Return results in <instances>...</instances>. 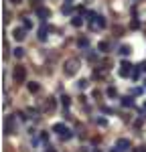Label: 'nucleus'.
Masks as SVG:
<instances>
[{"label": "nucleus", "instance_id": "0eeeda50", "mask_svg": "<svg viewBox=\"0 0 146 152\" xmlns=\"http://www.w3.org/2000/svg\"><path fill=\"white\" fill-rule=\"evenodd\" d=\"M14 39H16V41H23L24 39V28H16V31H14Z\"/></svg>", "mask_w": 146, "mask_h": 152}, {"label": "nucleus", "instance_id": "f03ea898", "mask_svg": "<svg viewBox=\"0 0 146 152\" xmlns=\"http://www.w3.org/2000/svg\"><path fill=\"white\" fill-rule=\"evenodd\" d=\"M128 73H132V65H130L128 61H124V63H122V69H120V75H124V77H126Z\"/></svg>", "mask_w": 146, "mask_h": 152}, {"label": "nucleus", "instance_id": "39448f33", "mask_svg": "<svg viewBox=\"0 0 146 152\" xmlns=\"http://www.w3.org/2000/svg\"><path fill=\"white\" fill-rule=\"evenodd\" d=\"M65 73H67V75H73V73H75V61H69V63L65 65Z\"/></svg>", "mask_w": 146, "mask_h": 152}, {"label": "nucleus", "instance_id": "f257e3e1", "mask_svg": "<svg viewBox=\"0 0 146 152\" xmlns=\"http://www.w3.org/2000/svg\"><path fill=\"white\" fill-rule=\"evenodd\" d=\"M12 75H14V81L16 83H24V79H26V69H24L23 65H16L14 71H12Z\"/></svg>", "mask_w": 146, "mask_h": 152}, {"label": "nucleus", "instance_id": "6e6552de", "mask_svg": "<svg viewBox=\"0 0 146 152\" xmlns=\"http://www.w3.org/2000/svg\"><path fill=\"white\" fill-rule=\"evenodd\" d=\"M97 49H99L101 53H106V51H108V49H110V45H108V43H106V41H104V43H99V45H97Z\"/></svg>", "mask_w": 146, "mask_h": 152}, {"label": "nucleus", "instance_id": "aec40b11", "mask_svg": "<svg viewBox=\"0 0 146 152\" xmlns=\"http://www.w3.org/2000/svg\"><path fill=\"white\" fill-rule=\"evenodd\" d=\"M112 152H120V150H112Z\"/></svg>", "mask_w": 146, "mask_h": 152}, {"label": "nucleus", "instance_id": "f3484780", "mask_svg": "<svg viewBox=\"0 0 146 152\" xmlns=\"http://www.w3.org/2000/svg\"><path fill=\"white\" fill-rule=\"evenodd\" d=\"M53 107H55V102L51 99V102H49V104H47V110H53Z\"/></svg>", "mask_w": 146, "mask_h": 152}, {"label": "nucleus", "instance_id": "4468645a", "mask_svg": "<svg viewBox=\"0 0 146 152\" xmlns=\"http://www.w3.org/2000/svg\"><path fill=\"white\" fill-rule=\"evenodd\" d=\"M120 53H122V55H128V53H130V47H122Z\"/></svg>", "mask_w": 146, "mask_h": 152}, {"label": "nucleus", "instance_id": "2eb2a0df", "mask_svg": "<svg viewBox=\"0 0 146 152\" xmlns=\"http://www.w3.org/2000/svg\"><path fill=\"white\" fill-rule=\"evenodd\" d=\"M97 24H99V26H106V20H104L101 16H97Z\"/></svg>", "mask_w": 146, "mask_h": 152}, {"label": "nucleus", "instance_id": "9d476101", "mask_svg": "<svg viewBox=\"0 0 146 152\" xmlns=\"http://www.w3.org/2000/svg\"><path fill=\"white\" fill-rule=\"evenodd\" d=\"M132 104H134V102H132V97H124V99H122V105H128V107H130Z\"/></svg>", "mask_w": 146, "mask_h": 152}, {"label": "nucleus", "instance_id": "412c9836", "mask_svg": "<svg viewBox=\"0 0 146 152\" xmlns=\"http://www.w3.org/2000/svg\"><path fill=\"white\" fill-rule=\"evenodd\" d=\"M144 110H146V104H144Z\"/></svg>", "mask_w": 146, "mask_h": 152}, {"label": "nucleus", "instance_id": "4be33fe9", "mask_svg": "<svg viewBox=\"0 0 146 152\" xmlns=\"http://www.w3.org/2000/svg\"><path fill=\"white\" fill-rule=\"evenodd\" d=\"M67 2H71V0H67Z\"/></svg>", "mask_w": 146, "mask_h": 152}, {"label": "nucleus", "instance_id": "20e7f679", "mask_svg": "<svg viewBox=\"0 0 146 152\" xmlns=\"http://www.w3.org/2000/svg\"><path fill=\"white\" fill-rule=\"evenodd\" d=\"M53 130H55V132H59L61 136H65V134H69V130L65 128L63 124H55V126H53Z\"/></svg>", "mask_w": 146, "mask_h": 152}, {"label": "nucleus", "instance_id": "9b49d317", "mask_svg": "<svg viewBox=\"0 0 146 152\" xmlns=\"http://www.w3.org/2000/svg\"><path fill=\"white\" fill-rule=\"evenodd\" d=\"M14 55H16V57H23V55H24V49H20V47L14 49Z\"/></svg>", "mask_w": 146, "mask_h": 152}, {"label": "nucleus", "instance_id": "ddd939ff", "mask_svg": "<svg viewBox=\"0 0 146 152\" xmlns=\"http://www.w3.org/2000/svg\"><path fill=\"white\" fill-rule=\"evenodd\" d=\"M23 24H24V28H31V26H33V23H31L28 18H24V20H23Z\"/></svg>", "mask_w": 146, "mask_h": 152}, {"label": "nucleus", "instance_id": "1a4fd4ad", "mask_svg": "<svg viewBox=\"0 0 146 152\" xmlns=\"http://www.w3.org/2000/svg\"><path fill=\"white\" fill-rule=\"evenodd\" d=\"M28 91L36 94V91H39V85H36V83H28Z\"/></svg>", "mask_w": 146, "mask_h": 152}, {"label": "nucleus", "instance_id": "423d86ee", "mask_svg": "<svg viewBox=\"0 0 146 152\" xmlns=\"http://www.w3.org/2000/svg\"><path fill=\"white\" fill-rule=\"evenodd\" d=\"M36 12H39L41 18H49V16H51V12H49L47 8H36Z\"/></svg>", "mask_w": 146, "mask_h": 152}, {"label": "nucleus", "instance_id": "dca6fc26", "mask_svg": "<svg viewBox=\"0 0 146 152\" xmlns=\"http://www.w3.org/2000/svg\"><path fill=\"white\" fill-rule=\"evenodd\" d=\"M79 47H87V39H79Z\"/></svg>", "mask_w": 146, "mask_h": 152}, {"label": "nucleus", "instance_id": "6ab92c4d", "mask_svg": "<svg viewBox=\"0 0 146 152\" xmlns=\"http://www.w3.org/2000/svg\"><path fill=\"white\" fill-rule=\"evenodd\" d=\"M12 2H14V4H20V0H12Z\"/></svg>", "mask_w": 146, "mask_h": 152}, {"label": "nucleus", "instance_id": "7ed1b4c3", "mask_svg": "<svg viewBox=\"0 0 146 152\" xmlns=\"http://www.w3.org/2000/svg\"><path fill=\"white\" fill-rule=\"evenodd\" d=\"M118 150H130V140H126V138L118 140Z\"/></svg>", "mask_w": 146, "mask_h": 152}, {"label": "nucleus", "instance_id": "a211bd4d", "mask_svg": "<svg viewBox=\"0 0 146 152\" xmlns=\"http://www.w3.org/2000/svg\"><path fill=\"white\" fill-rule=\"evenodd\" d=\"M45 152H57V150H55V148H47Z\"/></svg>", "mask_w": 146, "mask_h": 152}, {"label": "nucleus", "instance_id": "f8f14e48", "mask_svg": "<svg viewBox=\"0 0 146 152\" xmlns=\"http://www.w3.org/2000/svg\"><path fill=\"white\" fill-rule=\"evenodd\" d=\"M71 23H73V26H81V18H79V16H77V18H73Z\"/></svg>", "mask_w": 146, "mask_h": 152}]
</instances>
